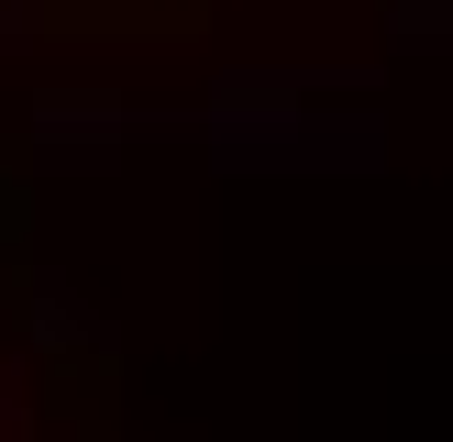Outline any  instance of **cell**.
Returning a JSON list of instances; mask_svg holds the SVG:
<instances>
[{
    "mask_svg": "<svg viewBox=\"0 0 453 442\" xmlns=\"http://www.w3.org/2000/svg\"><path fill=\"white\" fill-rule=\"evenodd\" d=\"M0 442H78L56 409V376L12 343V321H0Z\"/></svg>",
    "mask_w": 453,
    "mask_h": 442,
    "instance_id": "1",
    "label": "cell"
}]
</instances>
